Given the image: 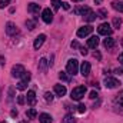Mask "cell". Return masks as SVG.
<instances>
[{
    "label": "cell",
    "instance_id": "7402d4cb",
    "mask_svg": "<svg viewBox=\"0 0 123 123\" xmlns=\"http://www.w3.org/2000/svg\"><path fill=\"white\" fill-rule=\"evenodd\" d=\"M120 26H122V19H120V17H115V19H113V23H112V27L119 29Z\"/></svg>",
    "mask_w": 123,
    "mask_h": 123
},
{
    "label": "cell",
    "instance_id": "9c48e42d",
    "mask_svg": "<svg viewBox=\"0 0 123 123\" xmlns=\"http://www.w3.org/2000/svg\"><path fill=\"white\" fill-rule=\"evenodd\" d=\"M44 40H46V34H39L37 37H36V40H34V43H33V47L36 49V50H39L42 46H43V43H44Z\"/></svg>",
    "mask_w": 123,
    "mask_h": 123
},
{
    "label": "cell",
    "instance_id": "7a4b0ae2",
    "mask_svg": "<svg viewBox=\"0 0 123 123\" xmlns=\"http://www.w3.org/2000/svg\"><path fill=\"white\" fill-rule=\"evenodd\" d=\"M66 70H67L69 74L74 76L77 73V70H79V62L76 60V59H70V60L67 62V64H66Z\"/></svg>",
    "mask_w": 123,
    "mask_h": 123
},
{
    "label": "cell",
    "instance_id": "f6af8a7d",
    "mask_svg": "<svg viewBox=\"0 0 123 123\" xmlns=\"http://www.w3.org/2000/svg\"><path fill=\"white\" fill-rule=\"evenodd\" d=\"M0 123H4V122H0Z\"/></svg>",
    "mask_w": 123,
    "mask_h": 123
},
{
    "label": "cell",
    "instance_id": "4fadbf2b",
    "mask_svg": "<svg viewBox=\"0 0 123 123\" xmlns=\"http://www.w3.org/2000/svg\"><path fill=\"white\" fill-rule=\"evenodd\" d=\"M27 10H29V13H31V14H39V13H40V4H36V3H29Z\"/></svg>",
    "mask_w": 123,
    "mask_h": 123
},
{
    "label": "cell",
    "instance_id": "4316f807",
    "mask_svg": "<svg viewBox=\"0 0 123 123\" xmlns=\"http://www.w3.org/2000/svg\"><path fill=\"white\" fill-rule=\"evenodd\" d=\"M60 4H62L60 0H52V6H53L55 10H59L60 9Z\"/></svg>",
    "mask_w": 123,
    "mask_h": 123
},
{
    "label": "cell",
    "instance_id": "7bdbcfd3",
    "mask_svg": "<svg viewBox=\"0 0 123 123\" xmlns=\"http://www.w3.org/2000/svg\"><path fill=\"white\" fill-rule=\"evenodd\" d=\"M22 123H27V122H22Z\"/></svg>",
    "mask_w": 123,
    "mask_h": 123
},
{
    "label": "cell",
    "instance_id": "8992f818",
    "mask_svg": "<svg viewBox=\"0 0 123 123\" xmlns=\"http://www.w3.org/2000/svg\"><path fill=\"white\" fill-rule=\"evenodd\" d=\"M92 31H93V27L90 25L83 26V27H80V29L77 30V37H86V36H89Z\"/></svg>",
    "mask_w": 123,
    "mask_h": 123
},
{
    "label": "cell",
    "instance_id": "277c9868",
    "mask_svg": "<svg viewBox=\"0 0 123 123\" xmlns=\"http://www.w3.org/2000/svg\"><path fill=\"white\" fill-rule=\"evenodd\" d=\"M25 73H26V70H25V67H23L22 64H16V66H13V69H12V76H13V77H23Z\"/></svg>",
    "mask_w": 123,
    "mask_h": 123
},
{
    "label": "cell",
    "instance_id": "b9f144b4",
    "mask_svg": "<svg viewBox=\"0 0 123 123\" xmlns=\"http://www.w3.org/2000/svg\"><path fill=\"white\" fill-rule=\"evenodd\" d=\"M73 1H74V3H79V1H82V0H73Z\"/></svg>",
    "mask_w": 123,
    "mask_h": 123
},
{
    "label": "cell",
    "instance_id": "2e32d148",
    "mask_svg": "<svg viewBox=\"0 0 123 123\" xmlns=\"http://www.w3.org/2000/svg\"><path fill=\"white\" fill-rule=\"evenodd\" d=\"M55 93H56L59 97H62V96L66 94V87H64L63 85H55Z\"/></svg>",
    "mask_w": 123,
    "mask_h": 123
},
{
    "label": "cell",
    "instance_id": "4dcf8cb0",
    "mask_svg": "<svg viewBox=\"0 0 123 123\" xmlns=\"http://www.w3.org/2000/svg\"><path fill=\"white\" fill-rule=\"evenodd\" d=\"M77 110H79V113H85L86 112V106L85 105H79L77 106Z\"/></svg>",
    "mask_w": 123,
    "mask_h": 123
},
{
    "label": "cell",
    "instance_id": "ffe728a7",
    "mask_svg": "<svg viewBox=\"0 0 123 123\" xmlns=\"http://www.w3.org/2000/svg\"><path fill=\"white\" fill-rule=\"evenodd\" d=\"M112 6H113V9H115V10H117V12L123 13V1H113V3H112Z\"/></svg>",
    "mask_w": 123,
    "mask_h": 123
},
{
    "label": "cell",
    "instance_id": "603a6c76",
    "mask_svg": "<svg viewBox=\"0 0 123 123\" xmlns=\"http://www.w3.org/2000/svg\"><path fill=\"white\" fill-rule=\"evenodd\" d=\"M16 87H17L19 90H26V87H27V82H26V80H20V82L16 85Z\"/></svg>",
    "mask_w": 123,
    "mask_h": 123
},
{
    "label": "cell",
    "instance_id": "d6a6232c",
    "mask_svg": "<svg viewBox=\"0 0 123 123\" xmlns=\"http://www.w3.org/2000/svg\"><path fill=\"white\" fill-rule=\"evenodd\" d=\"M7 6V1L6 0H0V9H4Z\"/></svg>",
    "mask_w": 123,
    "mask_h": 123
},
{
    "label": "cell",
    "instance_id": "484cf974",
    "mask_svg": "<svg viewBox=\"0 0 123 123\" xmlns=\"http://www.w3.org/2000/svg\"><path fill=\"white\" fill-rule=\"evenodd\" d=\"M97 16H99V17H102V19L107 17V10H106V9H100V10L97 12Z\"/></svg>",
    "mask_w": 123,
    "mask_h": 123
},
{
    "label": "cell",
    "instance_id": "74e56055",
    "mask_svg": "<svg viewBox=\"0 0 123 123\" xmlns=\"http://www.w3.org/2000/svg\"><path fill=\"white\" fill-rule=\"evenodd\" d=\"M119 62L123 64V53H120V55H119Z\"/></svg>",
    "mask_w": 123,
    "mask_h": 123
},
{
    "label": "cell",
    "instance_id": "8fae6325",
    "mask_svg": "<svg viewBox=\"0 0 123 123\" xmlns=\"http://www.w3.org/2000/svg\"><path fill=\"white\" fill-rule=\"evenodd\" d=\"M83 17H85V20L86 22H89V23H92L96 20V13L93 12L92 9H87L86 12H85V14H83Z\"/></svg>",
    "mask_w": 123,
    "mask_h": 123
},
{
    "label": "cell",
    "instance_id": "60d3db41",
    "mask_svg": "<svg viewBox=\"0 0 123 123\" xmlns=\"http://www.w3.org/2000/svg\"><path fill=\"white\" fill-rule=\"evenodd\" d=\"M102 1H103V0H94V3H96V4H100Z\"/></svg>",
    "mask_w": 123,
    "mask_h": 123
},
{
    "label": "cell",
    "instance_id": "f1b7e54d",
    "mask_svg": "<svg viewBox=\"0 0 123 123\" xmlns=\"http://www.w3.org/2000/svg\"><path fill=\"white\" fill-rule=\"evenodd\" d=\"M44 99H46L47 102H52V100H53V94L50 92H46L44 93Z\"/></svg>",
    "mask_w": 123,
    "mask_h": 123
},
{
    "label": "cell",
    "instance_id": "e0dca14e",
    "mask_svg": "<svg viewBox=\"0 0 123 123\" xmlns=\"http://www.w3.org/2000/svg\"><path fill=\"white\" fill-rule=\"evenodd\" d=\"M39 120H40V123H52V116L47 113H42L39 116Z\"/></svg>",
    "mask_w": 123,
    "mask_h": 123
},
{
    "label": "cell",
    "instance_id": "f546056e",
    "mask_svg": "<svg viewBox=\"0 0 123 123\" xmlns=\"http://www.w3.org/2000/svg\"><path fill=\"white\" fill-rule=\"evenodd\" d=\"M116 102H117L120 106H123V92H120V94H117V99H116Z\"/></svg>",
    "mask_w": 123,
    "mask_h": 123
},
{
    "label": "cell",
    "instance_id": "e575fe53",
    "mask_svg": "<svg viewBox=\"0 0 123 123\" xmlns=\"http://www.w3.org/2000/svg\"><path fill=\"white\" fill-rule=\"evenodd\" d=\"M115 73H117V74H123V67H120V69H116V70H115Z\"/></svg>",
    "mask_w": 123,
    "mask_h": 123
},
{
    "label": "cell",
    "instance_id": "836d02e7",
    "mask_svg": "<svg viewBox=\"0 0 123 123\" xmlns=\"http://www.w3.org/2000/svg\"><path fill=\"white\" fill-rule=\"evenodd\" d=\"M72 47H73V49H79L80 46H79V43H77V42H72Z\"/></svg>",
    "mask_w": 123,
    "mask_h": 123
},
{
    "label": "cell",
    "instance_id": "83f0119b",
    "mask_svg": "<svg viewBox=\"0 0 123 123\" xmlns=\"http://www.w3.org/2000/svg\"><path fill=\"white\" fill-rule=\"evenodd\" d=\"M25 102H26V96L20 94V96L17 97V103H19V105H25Z\"/></svg>",
    "mask_w": 123,
    "mask_h": 123
},
{
    "label": "cell",
    "instance_id": "30bf717a",
    "mask_svg": "<svg viewBox=\"0 0 123 123\" xmlns=\"http://www.w3.org/2000/svg\"><path fill=\"white\" fill-rule=\"evenodd\" d=\"M90 69H92V66H90V63L89 62H83L82 63V66H80V73H82V76H89L90 74Z\"/></svg>",
    "mask_w": 123,
    "mask_h": 123
},
{
    "label": "cell",
    "instance_id": "1f68e13d",
    "mask_svg": "<svg viewBox=\"0 0 123 123\" xmlns=\"http://www.w3.org/2000/svg\"><path fill=\"white\" fill-rule=\"evenodd\" d=\"M89 97H90V99H97V97H99V94H97V92H94V90H93V92H90V94H89Z\"/></svg>",
    "mask_w": 123,
    "mask_h": 123
},
{
    "label": "cell",
    "instance_id": "5bb4252c",
    "mask_svg": "<svg viewBox=\"0 0 123 123\" xmlns=\"http://www.w3.org/2000/svg\"><path fill=\"white\" fill-rule=\"evenodd\" d=\"M97 46H99V37H97V36H92V37L87 40V47L96 49Z\"/></svg>",
    "mask_w": 123,
    "mask_h": 123
},
{
    "label": "cell",
    "instance_id": "d4e9b609",
    "mask_svg": "<svg viewBox=\"0 0 123 123\" xmlns=\"http://www.w3.org/2000/svg\"><path fill=\"white\" fill-rule=\"evenodd\" d=\"M26 26L29 30H33L36 27V20H26Z\"/></svg>",
    "mask_w": 123,
    "mask_h": 123
},
{
    "label": "cell",
    "instance_id": "d6986e66",
    "mask_svg": "<svg viewBox=\"0 0 123 123\" xmlns=\"http://www.w3.org/2000/svg\"><path fill=\"white\" fill-rule=\"evenodd\" d=\"M47 64H49V62L46 60L44 57H42L40 62H39V69L42 70V72H46V69H47Z\"/></svg>",
    "mask_w": 123,
    "mask_h": 123
},
{
    "label": "cell",
    "instance_id": "cb8c5ba5",
    "mask_svg": "<svg viewBox=\"0 0 123 123\" xmlns=\"http://www.w3.org/2000/svg\"><path fill=\"white\" fill-rule=\"evenodd\" d=\"M26 116H27L29 119H34V117L37 116V112H36V109H29V110L26 112Z\"/></svg>",
    "mask_w": 123,
    "mask_h": 123
},
{
    "label": "cell",
    "instance_id": "d590c367",
    "mask_svg": "<svg viewBox=\"0 0 123 123\" xmlns=\"http://www.w3.org/2000/svg\"><path fill=\"white\" fill-rule=\"evenodd\" d=\"M62 4H63V9H66V10H69V9H70L69 3H66V1H64V3H62Z\"/></svg>",
    "mask_w": 123,
    "mask_h": 123
},
{
    "label": "cell",
    "instance_id": "44dd1931",
    "mask_svg": "<svg viewBox=\"0 0 123 123\" xmlns=\"http://www.w3.org/2000/svg\"><path fill=\"white\" fill-rule=\"evenodd\" d=\"M63 123H76V119L73 115H66L63 117Z\"/></svg>",
    "mask_w": 123,
    "mask_h": 123
},
{
    "label": "cell",
    "instance_id": "bcb514c9",
    "mask_svg": "<svg viewBox=\"0 0 123 123\" xmlns=\"http://www.w3.org/2000/svg\"><path fill=\"white\" fill-rule=\"evenodd\" d=\"M6 1H9V0H6Z\"/></svg>",
    "mask_w": 123,
    "mask_h": 123
},
{
    "label": "cell",
    "instance_id": "f35d334b",
    "mask_svg": "<svg viewBox=\"0 0 123 123\" xmlns=\"http://www.w3.org/2000/svg\"><path fill=\"white\" fill-rule=\"evenodd\" d=\"M94 57H97V59H100L102 56H100V53H99V52H94Z\"/></svg>",
    "mask_w": 123,
    "mask_h": 123
},
{
    "label": "cell",
    "instance_id": "6da1fadb",
    "mask_svg": "<svg viewBox=\"0 0 123 123\" xmlns=\"http://www.w3.org/2000/svg\"><path fill=\"white\" fill-rule=\"evenodd\" d=\"M86 92H87L86 86H77V87H74V89L72 90V93H70V97H72L73 100L79 102V100H82V99L85 97Z\"/></svg>",
    "mask_w": 123,
    "mask_h": 123
},
{
    "label": "cell",
    "instance_id": "ab89813d",
    "mask_svg": "<svg viewBox=\"0 0 123 123\" xmlns=\"http://www.w3.org/2000/svg\"><path fill=\"white\" fill-rule=\"evenodd\" d=\"M12 116L16 117V116H17V110H12Z\"/></svg>",
    "mask_w": 123,
    "mask_h": 123
},
{
    "label": "cell",
    "instance_id": "9a60e30c",
    "mask_svg": "<svg viewBox=\"0 0 123 123\" xmlns=\"http://www.w3.org/2000/svg\"><path fill=\"white\" fill-rule=\"evenodd\" d=\"M26 100H27V103L30 106H34L36 105V93L33 92V90H29L27 92V96H26Z\"/></svg>",
    "mask_w": 123,
    "mask_h": 123
},
{
    "label": "cell",
    "instance_id": "52a82bcc",
    "mask_svg": "<svg viewBox=\"0 0 123 123\" xmlns=\"http://www.w3.org/2000/svg\"><path fill=\"white\" fill-rule=\"evenodd\" d=\"M6 33H7L9 36H16V34H19V29H17V26H16L14 23L9 22V23L6 25Z\"/></svg>",
    "mask_w": 123,
    "mask_h": 123
},
{
    "label": "cell",
    "instance_id": "8d00e7d4",
    "mask_svg": "<svg viewBox=\"0 0 123 123\" xmlns=\"http://www.w3.org/2000/svg\"><path fill=\"white\" fill-rule=\"evenodd\" d=\"M80 52H82V55H83V56H86V55H87V50H86L85 47H82V50H80Z\"/></svg>",
    "mask_w": 123,
    "mask_h": 123
},
{
    "label": "cell",
    "instance_id": "ba28073f",
    "mask_svg": "<svg viewBox=\"0 0 123 123\" xmlns=\"http://www.w3.org/2000/svg\"><path fill=\"white\" fill-rule=\"evenodd\" d=\"M42 19H43V22L47 23V25L53 22V13L50 12V9H44V10L42 12Z\"/></svg>",
    "mask_w": 123,
    "mask_h": 123
},
{
    "label": "cell",
    "instance_id": "3957f363",
    "mask_svg": "<svg viewBox=\"0 0 123 123\" xmlns=\"http://www.w3.org/2000/svg\"><path fill=\"white\" fill-rule=\"evenodd\" d=\"M97 31H99V34L100 36H110L112 34V31H113V27H112V25H109V23H102L99 27H97Z\"/></svg>",
    "mask_w": 123,
    "mask_h": 123
},
{
    "label": "cell",
    "instance_id": "ee69618b",
    "mask_svg": "<svg viewBox=\"0 0 123 123\" xmlns=\"http://www.w3.org/2000/svg\"><path fill=\"white\" fill-rule=\"evenodd\" d=\"M122 44H123V40H122Z\"/></svg>",
    "mask_w": 123,
    "mask_h": 123
},
{
    "label": "cell",
    "instance_id": "ac0fdd59",
    "mask_svg": "<svg viewBox=\"0 0 123 123\" xmlns=\"http://www.w3.org/2000/svg\"><path fill=\"white\" fill-rule=\"evenodd\" d=\"M59 79H60L62 82H66V83L70 82V76H69L67 72H59Z\"/></svg>",
    "mask_w": 123,
    "mask_h": 123
},
{
    "label": "cell",
    "instance_id": "7c38bea8",
    "mask_svg": "<svg viewBox=\"0 0 123 123\" xmlns=\"http://www.w3.org/2000/svg\"><path fill=\"white\" fill-rule=\"evenodd\" d=\"M115 44H116V40H115L113 37H110V36H109L107 39H105V40H103V46H105L107 50H109V49H113V47H115Z\"/></svg>",
    "mask_w": 123,
    "mask_h": 123
},
{
    "label": "cell",
    "instance_id": "5b68a950",
    "mask_svg": "<svg viewBox=\"0 0 123 123\" xmlns=\"http://www.w3.org/2000/svg\"><path fill=\"white\" fill-rule=\"evenodd\" d=\"M119 85H120V82H119L117 79H115V77L107 76V77L105 79V86H106L107 89H115V87H117Z\"/></svg>",
    "mask_w": 123,
    "mask_h": 123
}]
</instances>
